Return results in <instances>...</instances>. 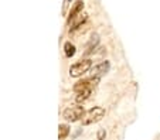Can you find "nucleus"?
I'll list each match as a JSON object with an SVG mask.
<instances>
[{
	"label": "nucleus",
	"instance_id": "obj_7",
	"mask_svg": "<svg viewBox=\"0 0 160 140\" xmlns=\"http://www.w3.org/2000/svg\"><path fill=\"white\" fill-rule=\"evenodd\" d=\"M86 20V14H78V16H75L74 19H72V26H71V30H74V28L80 27L82 23Z\"/></svg>",
	"mask_w": 160,
	"mask_h": 140
},
{
	"label": "nucleus",
	"instance_id": "obj_4",
	"mask_svg": "<svg viewBox=\"0 0 160 140\" xmlns=\"http://www.w3.org/2000/svg\"><path fill=\"white\" fill-rule=\"evenodd\" d=\"M98 82V78L96 76H92V78H86V79H82V81L77 82L74 86L75 92H81V91H92L94 86L96 85Z\"/></svg>",
	"mask_w": 160,
	"mask_h": 140
},
{
	"label": "nucleus",
	"instance_id": "obj_5",
	"mask_svg": "<svg viewBox=\"0 0 160 140\" xmlns=\"http://www.w3.org/2000/svg\"><path fill=\"white\" fill-rule=\"evenodd\" d=\"M108 71H109V62H108V61H103V62H101L99 65L94 67V70H92V76L99 78L101 75L106 74Z\"/></svg>",
	"mask_w": 160,
	"mask_h": 140
},
{
	"label": "nucleus",
	"instance_id": "obj_1",
	"mask_svg": "<svg viewBox=\"0 0 160 140\" xmlns=\"http://www.w3.org/2000/svg\"><path fill=\"white\" fill-rule=\"evenodd\" d=\"M92 67V61L91 59H81L78 62H75L74 65H71V68H69V75L77 78V76H81L84 75L85 72L91 70Z\"/></svg>",
	"mask_w": 160,
	"mask_h": 140
},
{
	"label": "nucleus",
	"instance_id": "obj_3",
	"mask_svg": "<svg viewBox=\"0 0 160 140\" xmlns=\"http://www.w3.org/2000/svg\"><path fill=\"white\" fill-rule=\"evenodd\" d=\"M63 116L68 122H77L78 119H81L84 116V108L82 106H71V108L65 109Z\"/></svg>",
	"mask_w": 160,
	"mask_h": 140
},
{
	"label": "nucleus",
	"instance_id": "obj_9",
	"mask_svg": "<svg viewBox=\"0 0 160 140\" xmlns=\"http://www.w3.org/2000/svg\"><path fill=\"white\" fill-rule=\"evenodd\" d=\"M98 43H99V37H98L96 34H94V36L91 37V40H89V43H88V47H86V48H88V51H86V53L89 54L92 50L96 47V44H98Z\"/></svg>",
	"mask_w": 160,
	"mask_h": 140
},
{
	"label": "nucleus",
	"instance_id": "obj_10",
	"mask_svg": "<svg viewBox=\"0 0 160 140\" xmlns=\"http://www.w3.org/2000/svg\"><path fill=\"white\" fill-rule=\"evenodd\" d=\"M60 132H58V137H60V140H64L67 136H68V133H69V127L67 126V124H60Z\"/></svg>",
	"mask_w": 160,
	"mask_h": 140
},
{
	"label": "nucleus",
	"instance_id": "obj_2",
	"mask_svg": "<svg viewBox=\"0 0 160 140\" xmlns=\"http://www.w3.org/2000/svg\"><path fill=\"white\" fill-rule=\"evenodd\" d=\"M103 115H105V109L101 108V106H94L92 109H89V110L86 112L85 118L82 120V123L84 124L96 123V122H99V120L103 118Z\"/></svg>",
	"mask_w": 160,
	"mask_h": 140
},
{
	"label": "nucleus",
	"instance_id": "obj_8",
	"mask_svg": "<svg viewBox=\"0 0 160 140\" xmlns=\"http://www.w3.org/2000/svg\"><path fill=\"white\" fill-rule=\"evenodd\" d=\"M92 93V91H81V92H77V102H84V101H86L88 98H89V95Z\"/></svg>",
	"mask_w": 160,
	"mask_h": 140
},
{
	"label": "nucleus",
	"instance_id": "obj_12",
	"mask_svg": "<svg viewBox=\"0 0 160 140\" xmlns=\"http://www.w3.org/2000/svg\"><path fill=\"white\" fill-rule=\"evenodd\" d=\"M103 136H105V132H103V130H101V132H99V135H98V140H102V139H103Z\"/></svg>",
	"mask_w": 160,
	"mask_h": 140
},
{
	"label": "nucleus",
	"instance_id": "obj_11",
	"mask_svg": "<svg viewBox=\"0 0 160 140\" xmlns=\"http://www.w3.org/2000/svg\"><path fill=\"white\" fill-rule=\"evenodd\" d=\"M64 51H65V55H67V57H72V55L75 54V47H74V44L65 43Z\"/></svg>",
	"mask_w": 160,
	"mask_h": 140
},
{
	"label": "nucleus",
	"instance_id": "obj_6",
	"mask_svg": "<svg viewBox=\"0 0 160 140\" xmlns=\"http://www.w3.org/2000/svg\"><path fill=\"white\" fill-rule=\"evenodd\" d=\"M82 9H84V1H82V0H78V1L74 4V7H72L71 13H69V20H72L75 16H78Z\"/></svg>",
	"mask_w": 160,
	"mask_h": 140
},
{
	"label": "nucleus",
	"instance_id": "obj_13",
	"mask_svg": "<svg viewBox=\"0 0 160 140\" xmlns=\"http://www.w3.org/2000/svg\"><path fill=\"white\" fill-rule=\"evenodd\" d=\"M67 1H68V0H67Z\"/></svg>",
	"mask_w": 160,
	"mask_h": 140
}]
</instances>
